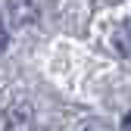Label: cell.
Wrapping results in <instances>:
<instances>
[{
	"instance_id": "obj_3",
	"label": "cell",
	"mask_w": 131,
	"mask_h": 131,
	"mask_svg": "<svg viewBox=\"0 0 131 131\" xmlns=\"http://www.w3.org/2000/svg\"><path fill=\"white\" fill-rule=\"evenodd\" d=\"M122 131H131V112H128V116L122 119Z\"/></svg>"
},
{
	"instance_id": "obj_2",
	"label": "cell",
	"mask_w": 131,
	"mask_h": 131,
	"mask_svg": "<svg viewBox=\"0 0 131 131\" xmlns=\"http://www.w3.org/2000/svg\"><path fill=\"white\" fill-rule=\"evenodd\" d=\"M6 41H9V38H6V28H3V22H0V50L6 47Z\"/></svg>"
},
{
	"instance_id": "obj_4",
	"label": "cell",
	"mask_w": 131,
	"mask_h": 131,
	"mask_svg": "<svg viewBox=\"0 0 131 131\" xmlns=\"http://www.w3.org/2000/svg\"><path fill=\"white\" fill-rule=\"evenodd\" d=\"M88 131H94V128H88Z\"/></svg>"
},
{
	"instance_id": "obj_1",
	"label": "cell",
	"mask_w": 131,
	"mask_h": 131,
	"mask_svg": "<svg viewBox=\"0 0 131 131\" xmlns=\"http://www.w3.org/2000/svg\"><path fill=\"white\" fill-rule=\"evenodd\" d=\"M116 50L122 56H131V19L122 22V28L116 31Z\"/></svg>"
}]
</instances>
